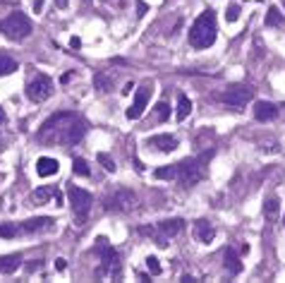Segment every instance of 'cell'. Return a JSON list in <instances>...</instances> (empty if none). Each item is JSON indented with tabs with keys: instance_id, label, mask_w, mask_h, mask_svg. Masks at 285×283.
Returning a JSON list of instances; mask_svg holds the SVG:
<instances>
[{
	"instance_id": "3957f363",
	"label": "cell",
	"mask_w": 285,
	"mask_h": 283,
	"mask_svg": "<svg viewBox=\"0 0 285 283\" xmlns=\"http://www.w3.org/2000/svg\"><path fill=\"white\" fill-rule=\"evenodd\" d=\"M77 118H79V115L72 113V111H60V113L51 115V118L41 125L38 139H43V142H60V139H63V132L70 127Z\"/></svg>"
},
{
	"instance_id": "5b68a950",
	"label": "cell",
	"mask_w": 285,
	"mask_h": 283,
	"mask_svg": "<svg viewBox=\"0 0 285 283\" xmlns=\"http://www.w3.org/2000/svg\"><path fill=\"white\" fill-rule=\"evenodd\" d=\"M96 252L101 254V266H98V276H110L115 281H120V262H118V252L108 245L106 238L96 240Z\"/></svg>"
},
{
	"instance_id": "8d00e7d4",
	"label": "cell",
	"mask_w": 285,
	"mask_h": 283,
	"mask_svg": "<svg viewBox=\"0 0 285 283\" xmlns=\"http://www.w3.org/2000/svg\"><path fill=\"white\" fill-rule=\"evenodd\" d=\"M132 89H134V84H132V82H127V84H125V89H123V94H132Z\"/></svg>"
},
{
	"instance_id": "ffe728a7",
	"label": "cell",
	"mask_w": 285,
	"mask_h": 283,
	"mask_svg": "<svg viewBox=\"0 0 285 283\" xmlns=\"http://www.w3.org/2000/svg\"><path fill=\"white\" fill-rule=\"evenodd\" d=\"M223 259H225V271H228L230 276H237V274L242 271V262H240V257H237L232 250H225Z\"/></svg>"
},
{
	"instance_id": "8fae6325",
	"label": "cell",
	"mask_w": 285,
	"mask_h": 283,
	"mask_svg": "<svg viewBox=\"0 0 285 283\" xmlns=\"http://www.w3.org/2000/svg\"><path fill=\"white\" fill-rule=\"evenodd\" d=\"M149 147H154L156 151H163V154H170L180 147V142L173 134H154V137H149Z\"/></svg>"
},
{
	"instance_id": "2e32d148",
	"label": "cell",
	"mask_w": 285,
	"mask_h": 283,
	"mask_svg": "<svg viewBox=\"0 0 285 283\" xmlns=\"http://www.w3.org/2000/svg\"><path fill=\"white\" fill-rule=\"evenodd\" d=\"M51 226H53V219H48V216H38V219H27L19 230H24V233H38V230H48Z\"/></svg>"
},
{
	"instance_id": "9c48e42d",
	"label": "cell",
	"mask_w": 285,
	"mask_h": 283,
	"mask_svg": "<svg viewBox=\"0 0 285 283\" xmlns=\"http://www.w3.org/2000/svg\"><path fill=\"white\" fill-rule=\"evenodd\" d=\"M137 204V194L132 192V189H115L113 194H108L106 199H103V209L106 211H132Z\"/></svg>"
},
{
	"instance_id": "4dcf8cb0",
	"label": "cell",
	"mask_w": 285,
	"mask_h": 283,
	"mask_svg": "<svg viewBox=\"0 0 285 283\" xmlns=\"http://www.w3.org/2000/svg\"><path fill=\"white\" fill-rule=\"evenodd\" d=\"M225 19H228V22H237V19H240V5H230V7L225 10Z\"/></svg>"
},
{
	"instance_id": "d6986e66",
	"label": "cell",
	"mask_w": 285,
	"mask_h": 283,
	"mask_svg": "<svg viewBox=\"0 0 285 283\" xmlns=\"http://www.w3.org/2000/svg\"><path fill=\"white\" fill-rule=\"evenodd\" d=\"M278 214H281V199L278 197H268L266 202H264V219H266L268 223H273L278 219Z\"/></svg>"
},
{
	"instance_id": "8992f818",
	"label": "cell",
	"mask_w": 285,
	"mask_h": 283,
	"mask_svg": "<svg viewBox=\"0 0 285 283\" xmlns=\"http://www.w3.org/2000/svg\"><path fill=\"white\" fill-rule=\"evenodd\" d=\"M67 197H70V207H72V214H74V221L82 226V223L87 221V216H89L91 204H94V197H91V192L77 188V185H70Z\"/></svg>"
},
{
	"instance_id": "4fadbf2b",
	"label": "cell",
	"mask_w": 285,
	"mask_h": 283,
	"mask_svg": "<svg viewBox=\"0 0 285 283\" xmlns=\"http://www.w3.org/2000/svg\"><path fill=\"white\" fill-rule=\"evenodd\" d=\"M278 115V106L271 103V101H256L254 103V118L259 123H268V120H276Z\"/></svg>"
},
{
	"instance_id": "ba28073f",
	"label": "cell",
	"mask_w": 285,
	"mask_h": 283,
	"mask_svg": "<svg viewBox=\"0 0 285 283\" xmlns=\"http://www.w3.org/2000/svg\"><path fill=\"white\" fill-rule=\"evenodd\" d=\"M53 79L48 75H36L29 84H27V96H29V101H34V103H43V101H48L51 96H53Z\"/></svg>"
},
{
	"instance_id": "d590c367",
	"label": "cell",
	"mask_w": 285,
	"mask_h": 283,
	"mask_svg": "<svg viewBox=\"0 0 285 283\" xmlns=\"http://www.w3.org/2000/svg\"><path fill=\"white\" fill-rule=\"evenodd\" d=\"M43 10V0H34V12H41Z\"/></svg>"
},
{
	"instance_id": "7a4b0ae2",
	"label": "cell",
	"mask_w": 285,
	"mask_h": 283,
	"mask_svg": "<svg viewBox=\"0 0 285 283\" xmlns=\"http://www.w3.org/2000/svg\"><path fill=\"white\" fill-rule=\"evenodd\" d=\"M211 156H214V151H206V154H201V156H196V158H185V161H180L178 163V180L185 185V188H192V185H196L199 180H204L206 166H209Z\"/></svg>"
},
{
	"instance_id": "484cf974",
	"label": "cell",
	"mask_w": 285,
	"mask_h": 283,
	"mask_svg": "<svg viewBox=\"0 0 285 283\" xmlns=\"http://www.w3.org/2000/svg\"><path fill=\"white\" fill-rule=\"evenodd\" d=\"M154 175H156L158 180H178V163H175V166H163V168H158Z\"/></svg>"
},
{
	"instance_id": "ab89813d",
	"label": "cell",
	"mask_w": 285,
	"mask_h": 283,
	"mask_svg": "<svg viewBox=\"0 0 285 283\" xmlns=\"http://www.w3.org/2000/svg\"><path fill=\"white\" fill-rule=\"evenodd\" d=\"M70 79H72V75H70V72H67V75H63V79H60V82H63V84H67Z\"/></svg>"
},
{
	"instance_id": "30bf717a",
	"label": "cell",
	"mask_w": 285,
	"mask_h": 283,
	"mask_svg": "<svg viewBox=\"0 0 285 283\" xmlns=\"http://www.w3.org/2000/svg\"><path fill=\"white\" fill-rule=\"evenodd\" d=\"M146 103H149V87H142V89H137V94H134V101H132V106L127 108V118L129 120H137V118H142V113L146 111Z\"/></svg>"
},
{
	"instance_id": "6da1fadb",
	"label": "cell",
	"mask_w": 285,
	"mask_h": 283,
	"mask_svg": "<svg viewBox=\"0 0 285 283\" xmlns=\"http://www.w3.org/2000/svg\"><path fill=\"white\" fill-rule=\"evenodd\" d=\"M218 36V24H216V12L209 7L204 10L199 17L194 19V24L190 27V43L194 46L196 51L211 48Z\"/></svg>"
},
{
	"instance_id": "52a82bcc",
	"label": "cell",
	"mask_w": 285,
	"mask_h": 283,
	"mask_svg": "<svg viewBox=\"0 0 285 283\" xmlns=\"http://www.w3.org/2000/svg\"><path fill=\"white\" fill-rule=\"evenodd\" d=\"M221 98H223V103H228L230 108L242 111L252 98H254V89H252L250 84H232V87H228V89L223 92Z\"/></svg>"
},
{
	"instance_id": "e0dca14e",
	"label": "cell",
	"mask_w": 285,
	"mask_h": 283,
	"mask_svg": "<svg viewBox=\"0 0 285 283\" xmlns=\"http://www.w3.org/2000/svg\"><path fill=\"white\" fill-rule=\"evenodd\" d=\"M55 194V188H51V185H46V188H38L34 189L32 194H29V204H36V207H41V204H48L51 199H53Z\"/></svg>"
},
{
	"instance_id": "44dd1931",
	"label": "cell",
	"mask_w": 285,
	"mask_h": 283,
	"mask_svg": "<svg viewBox=\"0 0 285 283\" xmlns=\"http://www.w3.org/2000/svg\"><path fill=\"white\" fill-rule=\"evenodd\" d=\"M17 70H19V65H17V60H15V58L0 53V77L12 75V72H17Z\"/></svg>"
},
{
	"instance_id": "277c9868",
	"label": "cell",
	"mask_w": 285,
	"mask_h": 283,
	"mask_svg": "<svg viewBox=\"0 0 285 283\" xmlns=\"http://www.w3.org/2000/svg\"><path fill=\"white\" fill-rule=\"evenodd\" d=\"M0 34L10 41H24L32 34V22L24 12H12L5 19H0Z\"/></svg>"
},
{
	"instance_id": "7402d4cb",
	"label": "cell",
	"mask_w": 285,
	"mask_h": 283,
	"mask_svg": "<svg viewBox=\"0 0 285 283\" xmlns=\"http://www.w3.org/2000/svg\"><path fill=\"white\" fill-rule=\"evenodd\" d=\"M264 24H266V27H283V12H281L276 5H271V7H268V12H266Z\"/></svg>"
},
{
	"instance_id": "7c38bea8",
	"label": "cell",
	"mask_w": 285,
	"mask_h": 283,
	"mask_svg": "<svg viewBox=\"0 0 285 283\" xmlns=\"http://www.w3.org/2000/svg\"><path fill=\"white\" fill-rule=\"evenodd\" d=\"M182 228H185V223H182L180 219H165V221H160L158 223V230H160L158 245L163 247L165 245V238H175L178 233H182Z\"/></svg>"
},
{
	"instance_id": "f1b7e54d",
	"label": "cell",
	"mask_w": 285,
	"mask_h": 283,
	"mask_svg": "<svg viewBox=\"0 0 285 283\" xmlns=\"http://www.w3.org/2000/svg\"><path fill=\"white\" fill-rule=\"evenodd\" d=\"M146 269H149V274H151V276H160V264H158V259H156V257H151V254L146 257Z\"/></svg>"
},
{
	"instance_id": "836d02e7",
	"label": "cell",
	"mask_w": 285,
	"mask_h": 283,
	"mask_svg": "<svg viewBox=\"0 0 285 283\" xmlns=\"http://www.w3.org/2000/svg\"><path fill=\"white\" fill-rule=\"evenodd\" d=\"M53 199H55V207H63V194L55 189V194H53Z\"/></svg>"
},
{
	"instance_id": "9a60e30c",
	"label": "cell",
	"mask_w": 285,
	"mask_h": 283,
	"mask_svg": "<svg viewBox=\"0 0 285 283\" xmlns=\"http://www.w3.org/2000/svg\"><path fill=\"white\" fill-rule=\"evenodd\" d=\"M194 235L204 243V245H209V243H214L216 238V228L206 221V219H201V221H196L194 223Z\"/></svg>"
},
{
	"instance_id": "d6a6232c",
	"label": "cell",
	"mask_w": 285,
	"mask_h": 283,
	"mask_svg": "<svg viewBox=\"0 0 285 283\" xmlns=\"http://www.w3.org/2000/svg\"><path fill=\"white\" fill-rule=\"evenodd\" d=\"M65 259H63V257H60V259H55V269H58V271H65Z\"/></svg>"
},
{
	"instance_id": "1f68e13d",
	"label": "cell",
	"mask_w": 285,
	"mask_h": 283,
	"mask_svg": "<svg viewBox=\"0 0 285 283\" xmlns=\"http://www.w3.org/2000/svg\"><path fill=\"white\" fill-rule=\"evenodd\" d=\"M146 12H149V5L144 0H137V17H144Z\"/></svg>"
},
{
	"instance_id": "74e56055",
	"label": "cell",
	"mask_w": 285,
	"mask_h": 283,
	"mask_svg": "<svg viewBox=\"0 0 285 283\" xmlns=\"http://www.w3.org/2000/svg\"><path fill=\"white\" fill-rule=\"evenodd\" d=\"M55 5H58L60 10H65V7H67V0H55Z\"/></svg>"
},
{
	"instance_id": "83f0119b",
	"label": "cell",
	"mask_w": 285,
	"mask_h": 283,
	"mask_svg": "<svg viewBox=\"0 0 285 283\" xmlns=\"http://www.w3.org/2000/svg\"><path fill=\"white\" fill-rule=\"evenodd\" d=\"M168 115H170L168 103H165V101H158V103H156V120H158V123H165V120H168Z\"/></svg>"
},
{
	"instance_id": "d4e9b609",
	"label": "cell",
	"mask_w": 285,
	"mask_h": 283,
	"mask_svg": "<svg viewBox=\"0 0 285 283\" xmlns=\"http://www.w3.org/2000/svg\"><path fill=\"white\" fill-rule=\"evenodd\" d=\"M94 87H96L98 92H103V94H106V92L113 89V79H110L108 75H103V72H98V75L94 77Z\"/></svg>"
},
{
	"instance_id": "e575fe53",
	"label": "cell",
	"mask_w": 285,
	"mask_h": 283,
	"mask_svg": "<svg viewBox=\"0 0 285 283\" xmlns=\"http://www.w3.org/2000/svg\"><path fill=\"white\" fill-rule=\"evenodd\" d=\"M70 46H72V48H79V46H82V41H79L77 36H72L70 38Z\"/></svg>"
},
{
	"instance_id": "f546056e",
	"label": "cell",
	"mask_w": 285,
	"mask_h": 283,
	"mask_svg": "<svg viewBox=\"0 0 285 283\" xmlns=\"http://www.w3.org/2000/svg\"><path fill=\"white\" fill-rule=\"evenodd\" d=\"M17 235V226L15 223H2L0 226V238H15Z\"/></svg>"
},
{
	"instance_id": "603a6c76",
	"label": "cell",
	"mask_w": 285,
	"mask_h": 283,
	"mask_svg": "<svg viewBox=\"0 0 285 283\" xmlns=\"http://www.w3.org/2000/svg\"><path fill=\"white\" fill-rule=\"evenodd\" d=\"M190 113H192V101H190L185 94H180L178 96V113H175V118L182 123V120H185Z\"/></svg>"
},
{
	"instance_id": "cb8c5ba5",
	"label": "cell",
	"mask_w": 285,
	"mask_h": 283,
	"mask_svg": "<svg viewBox=\"0 0 285 283\" xmlns=\"http://www.w3.org/2000/svg\"><path fill=\"white\" fill-rule=\"evenodd\" d=\"M72 173L74 175H82V178H89L91 170H89V163L82 158V156H77V158H72Z\"/></svg>"
},
{
	"instance_id": "5bb4252c",
	"label": "cell",
	"mask_w": 285,
	"mask_h": 283,
	"mask_svg": "<svg viewBox=\"0 0 285 283\" xmlns=\"http://www.w3.org/2000/svg\"><path fill=\"white\" fill-rule=\"evenodd\" d=\"M60 170V163H58V158H51V156H41L38 161H36V173L41 175V178H51Z\"/></svg>"
},
{
	"instance_id": "f35d334b",
	"label": "cell",
	"mask_w": 285,
	"mask_h": 283,
	"mask_svg": "<svg viewBox=\"0 0 285 283\" xmlns=\"http://www.w3.org/2000/svg\"><path fill=\"white\" fill-rule=\"evenodd\" d=\"M5 120H7V115H5V111H2V106H0V125H2Z\"/></svg>"
},
{
	"instance_id": "4316f807",
	"label": "cell",
	"mask_w": 285,
	"mask_h": 283,
	"mask_svg": "<svg viewBox=\"0 0 285 283\" xmlns=\"http://www.w3.org/2000/svg\"><path fill=\"white\" fill-rule=\"evenodd\" d=\"M96 161H98V163H101V166H103V168H106L108 173H115V170H118V166H115V161H113V158L108 156L106 151L96 154Z\"/></svg>"
},
{
	"instance_id": "ac0fdd59",
	"label": "cell",
	"mask_w": 285,
	"mask_h": 283,
	"mask_svg": "<svg viewBox=\"0 0 285 283\" xmlns=\"http://www.w3.org/2000/svg\"><path fill=\"white\" fill-rule=\"evenodd\" d=\"M22 266V257L19 254H5L0 257V274H15Z\"/></svg>"
}]
</instances>
